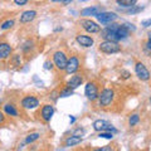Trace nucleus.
Returning a JSON list of instances; mask_svg holds the SVG:
<instances>
[{
  "label": "nucleus",
  "mask_w": 151,
  "mask_h": 151,
  "mask_svg": "<svg viewBox=\"0 0 151 151\" xmlns=\"http://www.w3.org/2000/svg\"><path fill=\"white\" fill-rule=\"evenodd\" d=\"M113 98H115V92H113V89L105 88L100 94H98V105L101 107H107L112 103Z\"/></svg>",
  "instance_id": "obj_1"
},
{
  "label": "nucleus",
  "mask_w": 151,
  "mask_h": 151,
  "mask_svg": "<svg viewBox=\"0 0 151 151\" xmlns=\"http://www.w3.org/2000/svg\"><path fill=\"white\" fill-rule=\"evenodd\" d=\"M100 50L102 53L106 54H113V53H119L121 50V45L117 43V42H111V40H105L100 43Z\"/></svg>",
  "instance_id": "obj_2"
},
{
  "label": "nucleus",
  "mask_w": 151,
  "mask_h": 151,
  "mask_svg": "<svg viewBox=\"0 0 151 151\" xmlns=\"http://www.w3.org/2000/svg\"><path fill=\"white\" fill-rule=\"evenodd\" d=\"M117 28H119V24H111L106 27L105 29L102 30V37L105 38L106 40H111V42H119V35H117Z\"/></svg>",
  "instance_id": "obj_3"
},
{
  "label": "nucleus",
  "mask_w": 151,
  "mask_h": 151,
  "mask_svg": "<svg viewBox=\"0 0 151 151\" xmlns=\"http://www.w3.org/2000/svg\"><path fill=\"white\" fill-rule=\"evenodd\" d=\"M53 62H54V65L57 68H58L59 70H64L65 67H67V55H65L64 52H55V53L53 54Z\"/></svg>",
  "instance_id": "obj_4"
},
{
  "label": "nucleus",
  "mask_w": 151,
  "mask_h": 151,
  "mask_svg": "<svg viewBox=\"0 0 151 151\" xmlns=\"http://www.w3.org/2000/svg\"><path fill=\"white\" fill-rule=\"evenodd\" d=\"M84 94L86 97L88 98L89 101H96L98 98V88H97V84L94 82H88L84 87Z\"/></svg>",
  "instance_id": "obj_5"
},
{
  "label": "nucleus",
  "mask_w": 151,
  "mask_h": 151,
  "mask_svg": "<svg viewBox=\"0 0 151 151\" xmlns=\"http://www.w3.org/2000/svg\"><path fill=\"white\" fill-rule=\"evenodd\" d=\"M97 20L101 23V24H111L112 22H115L117 19V14L116 13H112V12H101L98 13L97 15Z\"/></svg>",
  "instance_id": "obj_6"
},
{
  "label": "nucleus",
  "mask_w": 151,
  "mask_h": 151,
  "mask_svg": "<svg viewBox=\"0 0 151 151\" xmlns=\"http://www.w3.org/2000/svg\"><path fill=\"white\" fill-rule=\"evenodd\" d=\"M93 129L98 131V132H103V131H108V132H116L117 130L113 127L110 122H107L105 120H97L93 122Z\"/></svg>",
  "instance_id": "obj_7"
},
{
  "label": "nucleus",
  "mask_w": 151,
  "mask_h": 151,
  "mask_svg": "<svg viewBox=\"0 0 151 151\" xmlns=\"http://www.w3.org/2000/svg\"><path fill=\"white\" fill-rule=\"evenodd\" d=\"M135 72L137 74V77L141 79V81H147L150 79V72L149 69L146 68V65L141 62H137L135 65Z\"/></svg>",
  "instance_id": "obj_8"
},
{
  "label": "nucleus",
  "mask_w": 151,
  "mask_h": 151,
  "mask_svg": "<svg viewBox=\"0 0 151 151\" xmlns=\"http://www.w3.org/2000/svg\"><path fill=\"white\" fill-rule=\"evenodd\" d=\"M39 106V100L34 96H27L22 100V107L25 110H34Z\"/></svg>",
  "instance_id": "obj_9"
},
{
  "label": "nucleus",
  "mask_w": 151,
  "mask_h": 151,
  "mask_svg": "<svg viewBox=\"0 0 151 151\" xmlns=\"http://www.w3.org/2000/svg\"><path fill=\"white\" fill-rule=\"evenodd\" d=\"M81 25H82L83 29L86 32H88V33H98L101 30V27L98 25L96 22H92V20H89V19H84V20H82Z\"/></svg>",
  "instance_id": "obj_10"
},
{
  "label": "nucleus",
  "mask_w": 151,
  "mask_h": 151,
  "mask_svg": "<svg viewBox=\"0 0 151 151\" xmlns=\"http://www.w3.org/2000/svg\"><path fill=\"white\" fill-rule=\"evenodd\" d=\"M79 68V59L77 57H70V59H68L67 62V67H65V72L68 74H72L74 72H77Z\"/></svg>",
  "instance_id": "obj_11"
},
{
  "label": "nucleus",
  "mask_w": 151,
  "mask_h": 151,
  "mask_svg": "<svg viewBox=\"0 0 151 151\" xmlns=\"http://www.w3.org/2000/svg\"><path fill=\"white\" fill-rule=\"evenodd\" d=\"M53 113H54L53 106H52V105H44L43 108H42V111H40V116H42V119H43L45 122H48V121H50Z\"/></svg>",
  "instance_id": "obj_12"
},
{
  "label": "nucleus",
  "mask_w": 151,
  "mask_h": 151,
  "mask_svg": "<svg viewBox=\"0 0 151 151\" xmlns=\"http://www.w3.org/2000/svg\"><path fill=\"white\" fill-rule=\"evenodd\" d=\"M76 40H77V43L79 45H82V47H86V48H88V47H92L93 45V39L91 37H88V35H83V34H78L77 37H76Z\"/></svg>",
  "instance_id": "obj_13"
},
{
  "label": "nucleus",
  "mask_w": 151,
  "mask_h": 151,
  "mask_svg": "<svg viewBox=\"0 0 151 151\" xmlns=\"http://www.w3.org/2000/svg\"><path fill=\"white\" fill-rule=\"evenodd\" d=\"M83 82V78L81 74H74L70 77V79L67 82V87L70 88V89H76L77 87H79Z\"/></svg>",
  "instance_id": "obj_14"
},
{
  "label": "nucleus",
  "mask_w": 151,
  "mask_h": 151,
  "mask_svg": "<svg viewBox=\"0 0 151 151\" xmlns=\"http://www.w3.org/2000/svg\"><path fill=\"white\" fill-rule=\"evenodd\" d=\"M12 47L8 43H0V59H6L12 55Z\"/></svg>",
  "instance_id": "obj_15"
},
{
  "label": "nucleus",
  "mask_w": 151,
  "mask_h": 151,
  "mask_svg": "<svg viewBox=\"0 0 151 151\" xmlns=\"http://www.w3.org/2000/svg\"><path fill=\"white\" fill-rule=\"evenodd\" d=\"M35 17H37V12H34V10H27V12H24L20 15V22L22 23H30V22L34 20Z\"/></svg>",
  "instance_id": "obj_16"
},
{
  "label": "nucleus",
  "mask_w": 151,
  "mask_h": 151,
  "mask_svg": "<svg viewBox=\"0 0 151 151\" xmlns=\"http://www.w3.org/2000/svg\"><path fill=\"white\" fill-rule=\"evenodd\" d=\"M98 13H101L100 8H98V6H91V8H84L83 10L81 12V15H83V17H88V15L96 17Z\"/></svg>",
  "instance_id": "obj_17"
},
{
  "label": "nucleus",
  "mask_w": 151,
  "mask_h": 151,
  "mask_svg": "<svg viewBox=\"0 0 151 151\" xmlns=\"http://www.w3.org/2000/svg\"><path fill=\"white\" fill-rule=\"evenodd\" d=\"M82 142V137H79V136H69V137L65 140V146L67 147H72V146H76V145H78V144H81Z\"/></svg>",
  "instance_id": "obj_18"
},
{
  "label": "nucleus",
  "mask_w": 151,
  "mask_h": 151,
  "mask_svg": "<svg viewBox=\"0 0 151 151\" xmlns=\"http://www.w3.org/2000/svg\"><path fill=\"white\" fill-rule=\"evenodd\" d=\"M4 112H5L8 116H12V117H17L18 116V110L15 108V106L12 105V103H6V105H4Z\"/></svg>",
  "instance_id": "obj_19"
},
{
  "label": "nucleus",
  "mask_w": 151,
  "mask_h": 151,
  "mask_svg": "<svg viewBox=\"0 0 151 151\" xmlns=\"http://www.w3.org/2000/svg\"><path fill=\"white\" fill-rule=\"evenodd\" d=\"M137 0H117V4L121 6H125V8H132V6H135V4Z\"/></svg>",
  "instance_id": "obj_20"
},
{
  "label": "nucleus",
  "mask_w": 151,
  "mask_h": 151,
  "mask_svg": "<svg viewBox=\"0 0 151 151\" xmlns=\"http://www.w3.org/2000/svg\"><path fill=\"white\" fill-rule=\"evenodd\" d=\"M39 134L38 132H33V134H29L27 136V139H25V144H32V142H34V141H37L38 139H39Z\"/></svg>",
  "instance_id": "obj_21"
},
{
  "label": "nucleus",
  "mask_w": 151,
  "mask_h": 151,
  "mask_svg": "<svg viewBox=\"0 0 151 151\" xmlns=\"http://www.w3.org/2000/svg\"><path fill=\"white\" fill-rule=\"evenodd\" d=\"M139 121H140V116L137 115V113H135V115H131L130 116L129 124H130V126H135V125L139 124Z\"/></svg>",
  "instance_id": "obj_22"
},
{
  "label": "nucleus",
  "mask_w": 151,
  "mask_h": 151,
  "mask_svg": "<svg viewBox=\"0 0 151 151\" xmlns=\"http://www.w3.org/2000/svg\"><path fill=\"white\" fill-rule=\"evenodd\" d=\"M14 25V20H10V19H9V20H5L3 23L1 25H0V28H1L3 30H6V29H10V28Z\"/></svg>",
  "instance_id": "obj_23"
},
{
  "label": "nucleus",
  "mask_w": 151,
  "mask_h": 151,
  "mask_svg": "<svg viewBox=\"0 0 151 151\" xmlns=\"http://www.w3.org/2000/svg\"><path fill=\"white\" fill-rule=\"evenodd\" d=\"M72 94H73V89L67 87L65 89H63V91H60L59 97H68V96H72Z\"/></svg>",
  "instance_id": "obj_24"
},
{
  "label": "nucleus",
  "mask_w": 151,
  "mask_h": 151,
  "mask_svg": "<svg viewBox=\"0 0 151 151\" xmlns=\"http://www.w3.org/2000/svg\"><path fill=\"white\" fill-rule=\"evenodd\" d=\"M100 136L101 139H108V140H111L113 137V134L112 132H108V131H103V132H100Z\"/></svg>",
  "instance_id": "obj_25"
},
{
  "label": "nucleus",
  "mask_w": 151,
  "mask_h": 151,
  "mask_svg": "<svg viewBox=\"0 0 151 151\" xmlns=\"http://www.w3.org/2000/svg\"><path fill=\"white\" fill-rule=\"evenodd\" d=\"M142 6H137V8H132V9H130L129 10V14H137V13H140L141 10H142Z\"/></svg>",
  "instance_id": "obj_26"
},
{
  "label": "nucleus",
  "mask_w": 151,
  "mask_h": 151,
  "mask_svg": "<svg viewBox=\"0 0 151 151\" xmlns=\"http://www.w3.org/2000/svg\"><path fill=\"white\" fill-rule=\"evenodd\" d=\"M121 76H122V78L124 79H127V78H130L131 73L129 72V70H121Z\"/></svg>",
  "instance_id": "obj_27"
},
{
  "label": "nucleus",
  "mask_w": 151,
  "mask_h": 151,
  "mask_svg": "<svg viewBox=\"0 0 151 151\" xmlns=\"http://www.w3.org/2000/svg\"><path fill=\"white\" fill-rule=\"evenodd\" d=\"M93 151H115V150L110 147V146H105V147H101V149H94Z\"/></svg>",
  "instance_id": "obj_28"
},
{
  "label": "nucleus",
  "mask_w": 151,
  "mask_h": 151,
  "mask_svg": "<svg viewBox=\"0 0 151 151\" xmlns=\"http://www.w3.org/2000/svg\"><path fill=\"white\" fill-rule=\"evenodd\" d=\"M44 68L45 69H52V68H53V63L49 62V60H47V62L44 63Z\"/></svg>",
  "instance_id": "obj_29"
},
{
  "label": "nucleus",
  "mask_w": 151,
  "mask_h": 151,
  "mask_svg": "<svg viewBox=\"0 0 151 151\" xmlns=\"http://www.w3.org/2000/svg\"><path fill=\"white\" fill-rule=\"evenodd\" d=\"M28 0H14V3L17 4V5H25Z\"/></svg>",
  "instance_id": "obj_30"
},
{
  "label": "nucleus",
  "mask_w": 151,
  "mask_h": 151,
  "mask_svg": "<svg viewBox=\"0 0 151 151\" xmlns=\"http://www.w3.org/2000/svg\"><path fill=\"white\" fill-rule=\"evenodd\" d=\"M141 25H142V27H150L151 25V19H147V20H144L142 23H141Z\"/></svg>",
  "instance_id": "obj_31"
},
{
  "label": "nucleus",
  "mask_w": 151,
  "mask_h": 151,
  "mask_svg": "<svg viewBox=\"0 0 151 151\" xmlns=\"http://www.w3.org/2000/svg\"><path fill=\"white\" fill-rule=\"evenodd\" d=\"M52 1H54V3H62V4H69L72 0H52Z\"/></svg>",
  "instance_id": "obj_32"
},
{
  "label": "nucleus",
  "mask_w": 151,
  "mask_h": 151,
  "mask_svg": "<svg viewBox=\"0 0 151 151\" xmlns=\"http://www.w3.org/2000/svg\"><path fill=\"white\" fill-rule=\"evenodd\" d=\"M146 47H147V49L151 50V33H149V40H147V44H146Z\"/></svg>",
  "instance_id": "obj_33"
},
{
  "label": "nucleus",
  "mask_w": 151,
  "mask_h": 151,
  "mask_svg": "<svg viewBox=\"0 0 151 151\" xmlns=\"http://www.w3.org/2000/svg\"><path fill=\"white\" fill-rule=\"evenodd\" d=\"M14 63L17 65H20V60H19V55H15L14 57Z\"/></svg>",
  "instance_id": "obj_34"
},
{
  "label": "nucleus",
  "mask_w": 151,
  "mask_h": 151,
  "mask_svg": "<svg viewBox=\"0 0 151 151\" xmlns=\"http://www.w3.org/2000/svg\"><path fill=\"white\" fill-rule=\"evenodd\" d=\"M4 121H5V116H4L3 112H0V124H3Z\"/></svg>",
  "instance_id": "obj_35"
},
{
  "label": "nucleus",
  "mask_w": 151,
  "mask_h": 151,
  "mask_svg": "<svg viewBox=\"0 0 151 151\" xmlns=\"http://www.w3.org/2000/svg\"><path fill=\"white\" fill-rule=\"evenodd\" d=\"M70 124H74V121H76V119H74V117H70Z\"/></svg>",
  "instance_id": "obj_36"
},
{
  "label": "nucleus",
  "mask_w": 151,
  "mask_h": 151,
  "mask_svg": "<svg viewBox=\"0 0 151 151\" xmlns=\"http://www.w3.org/2000/svg\"><path fill=\"white\" fill-rule=\"evenodd\" d=\"M0 105H1V98H0Z\"/></svg>",
  "instance_id": "obj_37"
},
{
  "label": "nucleus",
  "mask_w": 151,
  "mask_h": 151,
  "mask_svg": "<svg viewBox=\"0 0 151 151\" xmlns=\"http://www.w3.org/2000/svg\"><path fill=\"white\" fill-rule=\"evenodd\" d=\"M150 102H151V97H150Z\"/></svg>",
  "instance_id": "obj_38"
}]
</instances>
